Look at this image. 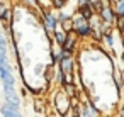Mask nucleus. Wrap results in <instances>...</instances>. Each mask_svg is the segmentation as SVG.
<instances>
[{"mask_svg": "<svg viewBox=\"0 0 124 117\" xmlns=\"http://www.w3.org/2000/svg\"><path fill=\"white\" fill-rule=\"evenodd\" d=\"M116 15H124V0H119L116 2Z\"/></svg>", "mask_w": 124, "mask_h": 117, "instance_id": "obj_10", "label": "nucleus"}, {"mask_svg": "<svg viewBox=\"0 0 124 117\" xmlns=\"http://www.w3.org/2000/svg\"><path fill=\"white\" fill-rule=\"evenodd\" d=\"M65 2H66V0H65Z\"/></svg>", "mask_w": 124, "mask_h": 117, "instance_id": "obj_18", "label": "nucleus"}, {"mask_svg": "<svg viewBox=\"0 0 124 117\" xmlns=\"http://www.w3.org/2000/svg\"><path fill=\"white\" fill-rule=\"evenodd\" d=\"M99 15H100V21L102 22H109V24H112L114 21H116V12H114V9L110 7V5H105V7H102L99 12H97Z\"/></svg>", "mask_w": 124, "mask_h": 117, "instance_id": "obj_3", "label": "nucleus"}, {"mask_svg": "<svg viewBox=\"0 0 124 117\" xmlns=\"http://www.w3.org/2000/svg\"><path fill=\"white\" fill-rule=\"evenodd\" d=\"M53 2H54V7H56V9H60V7L65 5V0H53Z\"/></svg>", "mask_w": 124, "mask_h": 117, "instance_id": "obj_12", "label": "nucleus"}, {"mask_svg": "<svg viewBox=\"0 0 124 117\" xmlns=\"http://www.w3.org/2000/svg\"><path fill=\"white\" fill-rule=\"evenodd\" d=\"M75 46H77V37L71 34V31L66 34V39H65V43H63V46H61V49H66V51H73L75 49Z\"/></svg>", "mask_w": 124, "mask_h": 117, "instance_id": "obj_5", "label": "nucleus"}, {"mask_svg": "<svg viewBox=\"0 0 124 117\" xmlns=\"http://www.w3.org/2000/svg\"><path fill=\"white\" fill-rule=\"evenodd\" d=\"M66 31H54V39H56V43L60 44V46H63V43H65V39H66Z\"/></svg>", "mask_w": 124, "mask_h": 117, "instance_id": "obj_8", "label": "nucleus"}, {"mask_svg": "<svg viewBox=\"0 0 124 117\" xmlns=\"http://www.w3.org/2000/svg\"><path fill=\"white\" fill-rule=\"evenodd\" d=\"M61 26H63V31H66V32H70L71 29H73V19L68 15V17H65L63 21H61Z\"/></svg>", "mask_w": 124, "mask_h": 117, "instance_id": "obj_9", "label": "nucleus"}, {"mask_svg": "<svg viewBox=\"0 0 124 117\" xmlns=\"http://www.w3.org/2000/svg\"><path fill=\"white\" fill-rule=\"evenodd\" d=\"M63 87H65V92H66V95L70 97V98H75L77 97V88H75V85L70 81V83H63Z\"/></svg>", "mask_w": 124, "mask_h": 117, "instance_id": "obj_7", "label": "nucleus"}, {"mask_svg": "<svg viewBox=\"0 0 124 117\" xmlns=\"http://www.w3.org/2000/svg\"><path fill=\"white\" fill-rule=\"evenodd\" d=\"M121 115H124V103H122V107H121V112H119Z\"/></svg>", "mask_w": 124, "mask_h": 117, "instance_id": "obj_15", "label": "nucleus"}, {"mask_svg": "<svg viewBox=\"0 0 124 117\" xmlns=\"http://www.w3.org/2000/svg\"><path fill=\"white\" fill-rule=\"evenodd\" d=\"M44 27L51 32L56 29V19L51 15V14H44Z\"/></svg>", "mask_w": 124, "mask_h": 117, "instance_id": "obj_6", "label": "nucleus"}, {"mask_svg": "<svg viewBox=\"0 0 124 117\" xmlns=\"http://www.w3.org/2000/svg\"><path fill=\"white\" fill-rule=\"evenodd\" d=\"M122 59H124V53H122Z\"/></svg>", "mask_w": 124, "mask_h": 117, "instance_id": "obj_17", "label": "nucleus"}, {"mask_svg": "<svg viewBox=\"0 0 124 117\" xmlns=\"http://www.w3.org/2000/svg\"><path fill=\"white\" fill-rule=\"evenodd\" d=\"M54 102H56V109H58V112L61 115L66 114V110H70V107H71V100H70V97L66 93H56Z\"/></svg>", "mask_w": 124, "mask_h": 117, "instance_id": "obj_2", "label": "nucleus"}, {"mask_svg": "<svg viewBox=\"0 0 124 117\" xmlns=\"http://www.w3.org/2000/svg\"><path fill=\"white\" fill-rule=\"evenodd\" d=\"M26 4H29V5H36V0H26Z\"/></svg>", "mask_w": 124, "mask_h": 117, "instance_id": "obj_14", "label": "nucleus"}, {"mask_svg": "<svg viewBox=\"0 0 124 117\" xmlns=\"http://www.w3.org/2000/svg\"><path fill=\"white\" fill-rule=\"evenodd\" d=\"M93 14H95V10H93V7H92L90 4H85V5H80V7H78V15H82V17L87 19V21H90V19L93 17Z\"/></svg>", "mask_w": 124, "mask_h": 117, "instance_id": "obj_4", "label": "nucleus"}, {"mask_svg": "<svg viewBox=\"0 0 124 117\" xmlns=\"http://www.w3.org/2000/svg\"><path fill=\"white\" fill-rule=\"evenodd\" d=\"M73 31H75L77 36H80V37H87V36H90V34H92L90 21L83 19L82 15L77 17V19H73Z\"/></svg>", "mask_w": 124, "mask_h": 117, "instance_id": "obj_1", "label": "nucleus"}, {"mask_svg": "<svg viewBox=\"0 0 124 117\" xmlns=\"http://www.w3.org/2000/svg\"><path fill=\"white\" fill-rule=\"evenodd\" d=\"M88 4L93 7L95 12H99V9H100V0H88Z\"/></svg>", "mask_w": 124, "mask_h": 117, "instance_id": "obj_11", "label": "nucleus"}, {"mask_svg": "<svg viewBox=\"0 0 124 117\" xmlns=\"http://www.w3.org/2000/svg\"><path fill=\"white\" fill-rule=\"evenodd\" d=\"M122 48H124V39H122Z\"/></svg>", "mask_w": 124, "mask_h": 117, "instance_id": "obj_16", "label": "nucleus"}, {"mask_svg": "<svg viewBox=\"0 0 124 117\" xmlns=\"http://www.w3.org/2000/svg\"><path fill=\"white\" fill-rule=\"evenodd\" d=\"M85 4H88V0H78V7L80 5H85Z\"/></svg>", "mask_w": 124, "mask_h": 117, "instance_id": "obj_13", "label": "nucleus"}]
</instances>
